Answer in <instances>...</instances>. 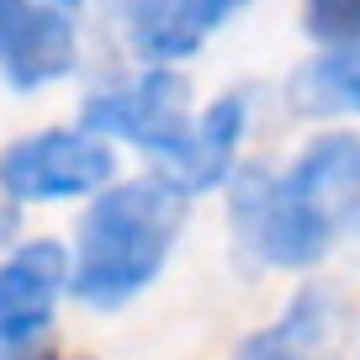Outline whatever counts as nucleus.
Wrapping results in <instances>:
<instances>
[{"label":"nucleus","mask_w":360,"mask_h":360,"mask_svg":"<svg viewBox=\"0 0 360 360\" xmlns=\"http://www.w3.org/2000/svg\"><path fill=\"white\" fill-rule=\"evenodd\" d=\"M191 217V196L169 175L112 180L79 212L69 249V297L96 313H117L165 276Z\"/></svg>","instance_id":"f257e3e1"},{"label":"nucleus","mask_w":360,"mask_h":360,"mask_svg":"<svg viewBox=\"0 0 360 360\" xmlns=\"http://www.w3.org/2000/svg\"><path fill=\"white\" fill-rule=\"evenodd\" d=\"M228 223L259 270H313L334 255L339 233L307 196L286 186L281 169H233L228 180Z\"/></svg>","instance_id":"f03ea898"},{"label":"nucleus","mask_w":360,"mask_h":360,"mask_svg":"<svg viewBox=\"0 0 360 360\" xmlns=\"http://www.w3.org/2000/svg\"><path fill=\"white\" fill-rule=\"evenodd\" d=\"M191 122H196L191 85L169 64H143L138 75L106 79V85H96L85 96V106H79V127H90V133L106 138V143L143 148L159 165H169V159L186 148Z\"/></svg>","instance_id":"7ed1b4c3"},{"label":"nucleus","mask_w":360,"mask_h":360,"mask_svg":"<svg viewBox=\"0 0 360 360\" xmlns=\"http://www.w3.org/2000/svg\"><path fill=\"white\" fill-rule=\"evenodd\" d=\"M117 180V148L90 127H43L0 148V196L16 207L79 202Z\"/></svg>","instance_id":"20e7f679"},{"label":"nucleus","mask_w":360,"mask_h":360,"mask_svg":"<svg viewBox=\"0 0 360 360\" xmlns=\"http://www.w3.org/2000/svg\"><path fill=\"white\" fill-rule=\"evenodd\" d=\"M79 64L75 16L53 0H0V79L22 96L69 79Z\"/></svg>","instance_id":"39448f33"},{"label":"nucleus","mask_w":360,"mask_h":360,"mask_svg":"<svg viewBox=\"0 0 360 360\" xmlns=\"http://www.w3.org/2000/svg\"><path fill=\"white\" fill-rule=\"evenodd\" d=\"M244 0H112V16L122 27V43L143 64H186L196 58L212 32L233 22Z\"/></svg>","instance_id":"423d86ee"},{"label":"nucleus","mask_w":360,"mask_h":360,"mask_svg":"<svg viewBox=\"0 0 360 360\" xmlns=\"http://www.w3.org/2000/svg\"><path fill=\"white\" fill-rule=\"evenodd\" d=\"M69 297V244L27 238L0 255V334L43 339Z\"/></svg>","instance_id":"0eeeda50"},{"label":"nucleus","mask_w":360,"mask_h":360,"mask_svg":"<svg viewBox=\"0 0 360 360\" xmlns=\"http://www.w3.org/2000/svg\"><path fill=\"white\" fill-rule=\"evenodd\" d=\"M281 175L339 233H349L360 223V133L355 127H323V133H313L292 154V165Z\"/></svg>","instance_id":"6e6552de"},{"label":"nucleus","mask_w":360,"mask_h":360,"mask_svg":"<svg viewBox=\"0 0 360 360\" xmlns=\"http://www.w3.org/2000/svg\"><path fill=\"white\" fill-rule=\"evenodd\" d=\"M249 117H255V96H249V90H228V96H217L207 112H196L186 148H180L159 175H169L186 196L217 191V186L233 180V169H238V148H244Z\"/></svg>","instance_id":"1a4fd4ad"},{"label":"nucleus","mask_w":360,"mask_h":360,"mask_svg":"<svg viewBox=\"0 0 360 360\" xmlns=\"http://www.w3.org/2000/svg\"><path fill=\"white\" fill-rule=\"evenodd\" d=\"M345 339V302L328 286H302L270 328L238 345V360H328Z\"/></svg>","instance_id":"9d476101"},{"label":"nucleus","mask_w":360,"mask_h":360,"mask_svg":"<svg viewBox=\"0 0 360 360\" xmlns=\"http://www.w3.org/2000/svg\"><path fill=\"white\" fill-rule=\"evenodd\" d=\"M286 96L302 117H360V43L323 48L318 58H307Z\"/></svg>","instance_id":"9b49d317"},{"label":"nucleus","mask_w":360,"mask_h":360,"mask_svg":"<svg viewBox=\"0 0 360 360\" xmlns=\"http://www.w3.org/2000/svg\"><path fill=\"white\" fill-rule=\"evenodd\" d=\"M302 32L318 48L360 43V0H302Z\"/></svg>","instance_id":"f8f14e48"},{"label":"nucleus","mask_w":360,"mask_h":360,"mask_svg":"<svg viewBox=\"0 0 360 360\" xmlns=\"http://www.w3.org/2000/svg\"><path fill=\"white\" fill-rule=\"evenodd\" d=\"M0 360H48L43 339H11V334H0Z\"/></svg>","instance_id":"ddd939ff"},{"label":"nucleus","mask_w":360,"mask_h":360,"mask_svg":"<svg viewBox=\"0 0 360 360\" xmlns=\"http://www.w3.org/2000/svg\"><path fill=\"white\" fill-rule=\"evenodd\" d=\"M11 238H16V202L0 196V249H11Z\"/></svg>","instance_id":"4468645a"},{"label":"nucleus","mask_w":360,"mask_h":360,"mask_svg":"<svg viewBox=\"0 0 360 360\" xmlns=\"http://www.w3.org/2000/svg\"><path fill=\"white\" fill-rule=\"evenodd\" d=\"M53 6H64V11H75V6H85V0H53Z\"/></svg>","instance_id":"2eb2a0df"},{"label":"nucleus","mask_w":360,"mask_h":360,"mask_svg":"<svg viewBox=\"0 0 360 360\" xmlns=\"http://www.w3.org/2000/svg\"><path fill=\"white\" fill-rule=\"evenodd\" d=\"M355 360H360V355H355Z\"/></svg>","instance_id":"dca6fc26"}]
</instances>
